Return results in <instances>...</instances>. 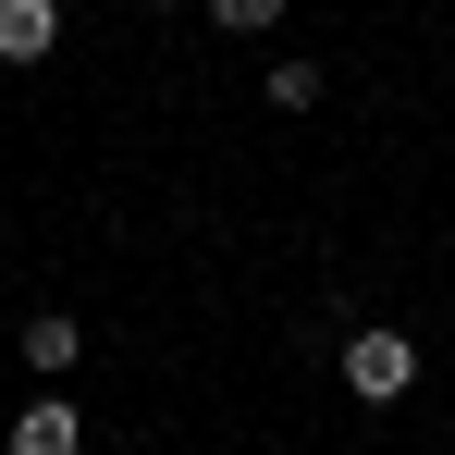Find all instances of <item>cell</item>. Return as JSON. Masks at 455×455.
Instances as JSON below:
<instances>
[{"label":"cell","instance_id":"1","mask_svg":"<svg viewBox=\"0 0 455 455\" xmlns=\"http://www.w3.org/2000/svg\"><path fill=\"white\" fill-rule=\"evenodd\" d=\"M406 381H419V345H406L394 320H370V332H345V394H357V406H394Z\"/></svg>","mask_w":455,"mask_h":455},{"label":"cell","instance_id":"2","mask_svg":"<svg viewBox=\"0 0 455 455\" xmlns=\"http://www.w3.org/2000/svg\"><path fill=\"white\" fill-rule=\"evenodd\" d=\"M0 455H86L75 394H25V406H12V431H0Z\"/></svg>","mask_w":455,"mask_h":455},{"label":"cell","instance_id":"3","mask_svg":"<svg viewBox=\"0 0 455 455\" xmlns=\"http://www.w3.org/2000/svg\"><path fill=\"white\" fill-rule=\"evenodd\" d=\"M62 50V0H0V62H50Z\"/></svg>","mask_w":455,"mask_h":455},{"label":"cell","instance_id":"4","mask_svg":"<svg viewBox=\"0 0 455 455\" xmlns=\"http://www.w3.org/2000/svg\"><path fill=\"white\" fill-rule=\"evenodd\" d=\"M75 357H86V320H75V307H37V320H25V370H37V381H62Z\"/></svg>","mask_w":455,"mask_h":455},{"label":"cell","instance_id":"5","mask_svg":"<svg viewBox=\"0 0 455 455\" xmlns=\"http://www.w3.org/2000/svg\"><path fill=\"white\" fill-rule=\"evenodd\" d=\"M259 99H271V111H320V62H307V50H283V62H271V86H259Z\"/></svg>","mask_w":455,"mask_h":455},{"label":"cell","instance_id":"6","mask_svg":"<svg viewBox=\"0 0 455 455\" xmlns=\"http://www.w3.org/2000/svg\"><path fill=\"white\" fill-rule=\"evenodd\" d=\"M197 12H210V25H222V37H271V25H283V12H296V0H197Z\"/></svg>","mask_w":455,"mask_h":455}]
</instances>
